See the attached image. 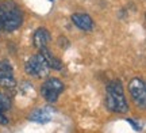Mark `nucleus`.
<instances>
[{
  "label": "nucleus",
  "instance_id": "1",
  "mask_svg": "<svg viewBox=\"0 0 146 133\" xmlns=\"http://www.w3.org/2000/svg\"><path fill=\"white\" fill-rule=\"evenodd\" d=\"M22 11L14 1H0V33L14 31L22 25Z\"/></svg>",
  "mask_w": 146,
  "mask_h": 133
},
{
  "label": "nucleus",
  "instance_id": "2",
  "mask_svg": "<svg viewBox=\"0 0 146 133\" xmlns=\"http://www.w3.org/2000/svg\"><path fill=\"white\" fill-rule=\"evenodd\" d=\"M106 106L110 112L119 114L127 113L129 110V103L126 101L123 87L119 80H112L106 87Z\"/></svg>",
  "mask_w": 146,
  "mask_h": 133
},
{
  "label": "nucleus",
  "instance_id": "14",
  "mask_svg": "<svg viewBox=\"0 0 146 133\" xmlns=\"http://www.w3.org/2000/svg\"><path fill=\"white\" fill-rule=\"evenodd\" d=\"M49 1H53V0H49Z\"/></svg>",
  "mask_w": 146,
  "mask_h": 133
},
{
  "label": "nucleus",
  "instance_id": "6",
  "mask_svg": "<svg viewBox=\"0 0 146 133\" xmlns=\"http://www.w3.org/2000/svg\"><path fill=\"white\" fill-rule=\"evenodd\" d=\"M0 86L5 87V88L15 87L14 69H12L10 63H7V61H0Z\"/></svg>",
  "mask_w": 146,
  "mask_h": 133
},
{
  "label": "nucleus",
  "instance_id": "5",
  "mask_svg": "<svg viewBox=\"0 0 146 133\" xmlns=\"http://www.w3.org/2000/svg\"><path fill=\"white\" fill-rule=\"evenodd\" d=\"M129 91L131 94V98L134 99L135 105L141 109H145L146 106V87L145 82L141 78H133L129 83Z\"/></svg>",
  "mask_w": 146,
  "mask_h": 133
},
{
  "label": "nucleus",
  "instance_id": "9",
  "mask_svg": "<svg viewBox=\"0 0 146 133\" xmlns=\"http://www.w3.org/2000/svg\"><path fill=\"white\" fill-rule=\"evenodd\" d=\"M39 53L42 54V57H43V60L46 61V64L49 68H53V69H56V71L62 69V61L60 59H57V57H54L52 54V52H50L47 48L39 49Z\"/></svg>",
  "mask_w": 146,
  "mask_h": 133
},
{
  "label": "nucleus",
  "instance_id": "12",
  "mask_svg": "<svg viewBox=\"0 0 146 133\" xmlns=\"http://www.w3.org/2000/svg\"><path fill=\"white\" fill-rule=\"evenodd\" d=\"M127 122H129L131 126L134 128V130H137V132H139V130H141V125H139V124H137L134 120H131V118H127Z\"/></svg>",
  "mask_w": 146,
  "mask_h": 133
},
{
  "label": "nucleus",
  "instance_id": "13",
  "mask_svg": "<svg viewBox=\"0 0 146 133\" xmlns=\"http://www.w3.org/2000/svg\"><path fill=\"white\" fill-rule=\"evenodd\" d=\"M0 124H1V125H7V124H8V118L5 117L4 112H1V110H0Z\"/></svg>",
  "mask_w": 146,
  "mask_h": 133
},
{
  "label": "nucleus",
  "instance_id": "3",
  "mask_svg": "<svg viewBox=\"0 0 146 133\" xmlns=\"http://www.w3.org/2000/svg\"><path fill=\"white\" fill-rule=\"evenodd\" d=\"M65 86L57 78H50L47 79L41 87V94L47 102H56L57 98L61 95Z\"/></svg>",
  "mask_w": 146,
  "mask_h": 133
},
{
  "label": "nucleus",
  "instance_id": "11",
  "mask_svg": "<svg viewBox=\"0 0 146 133\" xmlns=\"http://www.w3.org/2000/svg\"><path fill=\"white\" fill-rule=\"evenodd\" d=\"M10 107H11L10 96L0 90V110L1 112H7V110H10Z\"/></svg>",
  "mask_w": 146,
  "mask_h": 133
},
{
  "label": "nucleus",
  "instance_id": "7",
  "mask_svg": "<svg viewBox=\"0 0 146 133\" xmlns=\"http://www.w3.org/2000/svg\"><path fill=\"white\" fill-rule=\"evenodd\" d=\"M50 33L47 29L45 27H39V29H36L35 33H34V35H33V43H34V46L36 49H42V48H46L47 43L50 42Z\"/></svg>",
  "mask_w": 146,
  "mask_h": 133
},
{
  "label": "nucleus",
  "instance_id": "10",
  "mask_svg": "<svg viewBox=\"0 0 146 133\" xmlns=\"http://www.w3.org/2000/svg\"><path fill=\"white\" fill-rule=\"evenodd\" d=\"M50 116H52V110L50 107H43V109H36L29 116L30 121L34 122H39V124H45L50 121Z\"/></svg>",
  "mask_w": 146,
  "mask_h": 133
},
{
  "label": "nucleus",
  "instance_id": "8",
  "mask_svg": "<svg viewBox=\"0 0 146 133\" xmlns=\"http://www.w3.org/2000/svg\"><path fill=\"white\" fill-rule=\"evenodd\" d=\"M72 22L78 29H81L84 31H91L94 29V21H92V18L88 14H81V12L73 14Z\"/></svg>",
  "mask_w": 146,
  "mask_h": 133
},
{
  "label": "nucleus",
  "instance_id": "4",
  "mask_svg": "<svg viewBox=\"0 0 146 133\" xmlns=\"http://www.w3.org/2000/svg\"><path fill=\"white\" fill-rule=\"evenodd\" d=\"M25 69L29 75L36 76V78H43V76H47V74H49V67H47L46 61L43 60L41 53L34 54L33 57L27 60L26 64H25Z\"/></svg>",
  "mask_w": 146,
  "mask_h": 133
}]
</instances>
